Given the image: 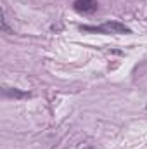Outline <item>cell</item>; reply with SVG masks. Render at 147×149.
I'll return each instance as SVG.
<instances>
[{
  "label": "cell",
  "instance_id": "obj_1",
  "mask_svg": "<svg viewBox=\"0 0 147 149\" xmlns=\"http://www.w3.org/2000/svg\"><path fill=\"white\" fill-rule=\"evenodd\" d=\"M81 31H92V33H104V35H130L132 30L128 26H125L123 23H118V21H106L104 24L101 26H81L80 28Z\"/></svg>",
  "mask_w": 147,
  "mask_h": 149
},
{
  "label": "cell",
  "instance_id": "obj_2",
  "mask_svg": "<svg viewBox=\"0 0 147 149\" xmlns=\"http://www.w3.org/2000/svg\"><path fill=\"white\" fill-rule=\"evenodd\" d=\"M73 7H74L76 12L90 14V12H95L99 9V2L97 0H74Z\"/></svg>",
  "mask_w": 147,
  "mask_h": 149
},
{
  "label": "cell",
  "instance_id": "obj_3",
  "mask_svg": "<svg viewBox=\"0 0 147 149\" xmlns=\"http://www.w3.org/2000/svg\"><path fill=\"white\" fill-rule=\"evenodd\" d=\"M3 95L12 97V99H23V97H30V92H21V90H17V88L3 87Z\"/></svg>",
  "mask_w": 147,
  "mask_h": 149
},
{
  "label": "cell",
  "instance_id": "obj_4",
  "mask_svg": "<svg viewBox=\"0 0 147 149\" xmlns=\"http://www.w3.org/2000/svg\"><path fill=\"white\" fill-rule=\"evenodd\" d=\"M85 149H92V148H85Z\"/></svg>",
  "mask_w": 147,
  "mask_h": 149
}]
</instances>
